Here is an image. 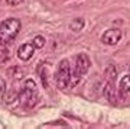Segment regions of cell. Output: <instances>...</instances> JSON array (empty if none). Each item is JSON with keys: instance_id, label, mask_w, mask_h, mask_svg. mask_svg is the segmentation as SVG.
I'll return each instance as SVG.
<instances>
[{"instance_id": "8992f818", "label": "cell", "mask_w": 130, "mask_h": 129, "mask_svg": "<svg viewBox=\"0 0 130 129\" xmlns=\"http://www.w3.org/2000/svg\"><path fill=\"white\" fill-rule=\"evenodd\" d=\"M75 68L78 70L79 74H85L90 68V58L87 54H79L75 60Z\"/></svg>"}, {"instance_id": "ba28073f", "label": "cell", "mask_w": 130, "mask_h": 129, "mask_svg": "<svg viewBox=\"0 0 130 129\" xmlns=\"http://www.w3.org/2000/svg\"><path fill=\"white\" fill-rule=\"evenodd\" d=\"M7 74L13 80H22L25 77V70L22 67H19V65H13V67H10L7 70Z\"/></svg>"}, {"instance_id": "30bf717a", "label": "cell", "mask_w": 130, "mask_h": 129, "mask_svg": "<svg viewBox=\"0 0 130 129\" xmlns=\"http://www.w3.org/2000/svg\"><path fill=\"white\" fill-rule=\"evenodd\" d=\"M119 87H120V96L124 97L127 93H130V74L124 75V77L120 80V83H119Z\"/></svg>"}, {"instance_id": "9a60e30c", "label": "cell", "mask_w": 130, "mask_h": 129, "mask_svg": "<svg viewBox=\"0 0 130 129\" xmlns=\"http://www.w3.org/2000/svg\"><path fill=\"white\" fill-rule=\"evenodd\" d=\"M32 44H33L35 48H43L45 44H46V39L42 36V35H36V36L32 39Z\"/></svg>"}, {"instance_id": "4fadbf2b", "label": "cell", "mask_w": 130, "mask_h": 129, "mask_svg": "<svg viewBox=\"0 0 130 129\" xmlns=\"http://www.w3.org/2000/svg\"><path fill=\"white\" fill-rule=\"evenodd\" d=\"M83 77V74L78 73V70L74 68V71H71V79H70V87H74L79 83V80Z\"/></svg>"}, {"instance_id": "2e32d148", "label": "cell", "mask_w": 130, "mask_h": 129, "mask_svg": "<svg viewBox=\"0 0 130 129\" xmlns=\"http://www.w3.org/2000/svg\"><path fill=\"white\" fill-rule=\"evenodd\" d=\"M6 90H7V86H6V81L2 77H0V96H3L6 93Z\"/></svg>"}, {"instance_id": "7a4b0ae2", "label": "cell", "mask_w": 130, "mask_h": 129, "mask_svg": "<svg viewBox=\"0 0 130 129\" xmlns=\"http://www.w3.org/2000/svg\"><path fill=\"white\" fill-rule=\"evenodd\" d=\"M20 20L14 18H9L0 23V44L7 45L16 38V35L20 31Z\"/></svg>"}, {"instance_id": "8fae6325", "label": "cell", "mask_w": 130, "mask_h": 129, "mask_svg": "<svg viewBox=\"0 0 130 129\" xmlns=\"http://www.w3.org/2000/svg\"><path fill=\"white\" fill-rule=\"evenodd\" d=\"M106 79H107V81H114L116 80V77H117V70H116V67L114 65H107V68H106Z\"/></svg>"}, {"instance_id": "e0dca14e", "label": "cell", "mask_w": 130, "mask_h": 129, "mask_svg": "<svg viewBox=\"0 0 130 129\" xmlns=\"http://www.w3.org/2000/svg\"><path fill=\"white\" fill-rule=\"evenodd\" d=\"M23 0H6V3L9 6H18V5H20Z\"/></svg>"}, {"instance_id": "52a82bcc", "label": "cell", "mask_w": 130, "mask_h": 129, "mask_svg": "<svg viewBox=\"0 0 130 129\" xmlns=\"http://www.w3.org/2000/svg\"><path fill=\"white\" fill-rule=\"evenodd\" d=\"M38 73H39V77H41L42 86L45 88L49 87V65L48 64H41L39 68H38Z\"/></svg>"}, {"instance_id": "277c9868", "label": "cell", "mask_w": 130, "mask_h": 129, "mask_svg": "<svg viewBox=\"0 0 130 129\" xmlns=\"http://www.w3.org/2000/svg\"><path fill=\"white\" fill-rule=\"evenodd\" d=\"M121 35H123V32H121L120 29H117V28L107 29L106 32L103 33L101 42L106 44V45H116L117 42L121 39Z\"/></svg>"}, {"instance_id": "5b68a950", "label": "cell", "mask_w": 130, "mask_h": 129, "mask_svg": "<svg viewBox=\"0 0 130 129\" xmlns=\"http://www.w3.org/2000/svg\"><path fill=\"white\" fill-rule=\"evenodd\" d=\"M35 49H36V48L33 46V44H29V42L22 44V45L19 46V49H18V58L20 61H29L33 57Z\"/></svg>"}, {"instance_id": "9c48e42d", "label": "cell", "mask_w": 130, "mask_h": 129, "mask_svg": "<svg viewBox=\"0 0 130 129\" xmlns=\"http://www.w3.org/2000/svg\"><path fill=\"white\" fill-rule=\"evenodd\" d=\"M104 96L107 97V100L110 103H116V90H114V86H113V81H108L107 86L104 87Z\"/></svg>"}, {"instance_id": "6da1fadb", "label": "cell", "mask_w": 130, "mask_h": 129, "mask_svg": "<svg viewBox=\"0 0 130 129\" xmlns=\"http://www.w3.org/2000/svg\"><path fill=\"white\" fill-rule=\"evenodd\" d=\"M19 103L26 109H32L38 103V87L32 79H26L18 96Z\"/></svg>"}, {"instance_id": "7c38bea8", "label": "cell", "mask_w": 130, "mask_h": 129, "mask_svg": "<svg viewBox=\"0 0 130 129\" xmlns=\"http://www.w3.org/2000/svg\"><path fill=\"white\" fill-rule=\"evenodd\" d=\"M83 28H84V19H81V18L74 19L70 23V29L72 32H79V31H83Z\"/></svg>"}, {"instance_id": "5bb4252c", "label": "cell", "mask_w": 130, "mask_h": 129, "mask_svg": "<svg viewBox=\"0 0 130 129\" xmlns=\"http://www.w3.org/2000/svg\"><path fill=\"white\" fill-rule=\"evenodd\" d=\"M9 58H10V51L7 49L5 45H2V44H0V64L6 62Z\"/></svg>"}, {"instance_id": "3957f363", "label": "cell", "mask_w": 130, "mask_h": 129, "mask_svg": "<svg viewBox=\"0 0 130 129\" xmlns=\"http://www.w3.org/2000/svg\"><path fill=\"white\" fill-rule=\"evenodd\" d=\"M70 79H71V67L68 60H62L58 65V71L55 74V83L59 90H67L70 87Z\"/></svg>"}]
</instances>
